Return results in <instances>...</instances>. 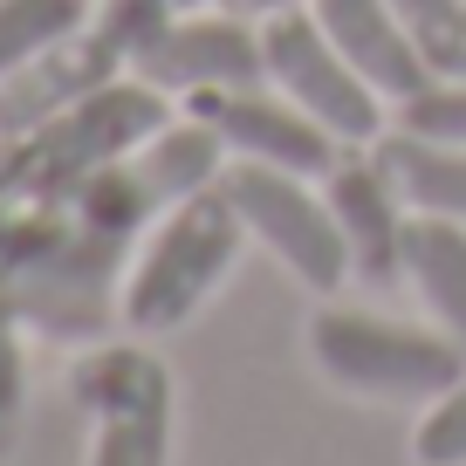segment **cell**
Wrapping results in <instances>:
<instances>
[{"instance_id":"cell-25","label":"cell","mask_w":466,"mask_h":466,"mask_svg":"<svg viewBox=\"0 0 466 466\" xmlns=\"http://www.w3.org/2000/svg\"><path fill=\"white\" fill-rule=\"evenodd\" d=\"M192 7H213V0H178V15H192Z\"/></svg>"},{"instance_id":"cell-23","label":"cell","mask_w":466,"mask_h":466,"mask_svg":"<svg viewBox=\"0 0 466 466\" xmlns=\"http://www.w3.org/2000/svg\"><path fill=\"white\" fill-rule=\"evenodd\" d=\"M227 15H248V21H268V15H289V7H309V0H213Z\"/></svg>"},{"instance_id":"cell-6","label":"cell","mask_w":466,"mask_h":466,"mask_svg":"<svg viewBox=\"0 0 466 466\" xmlns=\"http://www.w3.org/2000/svg\"><path fill=\"white\" fill-rule=\"evenodd\" d=\"M124 268H131V240L96 233L69 213V233L21 275L15 302L28 316V329L48 336H96L103 316H116V295H124Z\"/></svg>"},{"instance_id":"cell-1","label":"cell","mask_w":466,"mask_h":466,"mask_svg":"<svg viewBox=\"0 0 466 466\" xmlns=\"http://www.w3.org/2000/svg\"><path fill=\"white\" fill-rule=\"evenodd\" d=\"M248 248V227L233 213L227 192H192V199L165 206L145 227L131 268H124V295H116V322L131 336H172L213 302V289L233 275Z\"/></svg>"},{"instance_id":"cell-9","label":"cell","mask_w":466,"mask_h":466,"mask_svg":"<svg viewBox=\"0 0 466 466\" xmlns=\"http://www.w3.org/2000/svg\"><path fill=\"white\" fill-rule=\"evenodd\" d=\"M145 83H158L172 103L199 96V89H248L268 83V62H261V21L248 15H227V7H192L165 28V42L137 62Z\"/></svg>"},{"instance_id":"cell-7","label":"cell","mask_w":466,"mask_h":466,"mask_svg":"<svg viewBox=\"0 0 466 466\" xmlns=\"http://www.w3.org/2000/svg\"><path fill=\"white\" fill-rule=\"evenodd\" d=\"M178 110L206 116L219 137L233 145V158L254 165H281V172L322 178L336 158H343V137H329L302 103H289L275 83H248V89H199Z\"/></svg>"},{"instance_id":"cell-24","label":"cell","mask_w":466,"mask_h":466,"mask_svg":"<svg viewBox=\"0 0 466 466\" xmlns=\"http://www.w3.org/2000/svg\"><path fill=\"white\" fill-rule=\"evenodd\" d=\"M0 199H15V145L0 137Z\"/></svg>"},{"instance_id":"cell-21","label":"cell","mask_w":466,"mask_h":466,"mask_svg":"<svg viewBox=\"0 0 466 466\" xmlns=\"http://www.w3.org/2000/svg\"><path fill=\"white\" fill-rule=\"evenodd\" d=\"M89 21H96V28L110 35V48L137 69V62L165 42V28L178 21V0H103Z\"/></svg>"},{"instance_id":"cell-8","label":"cell","mask_w":466,"mask_h":466,"mask_svg":"<svg viewBox=\"0 0 466 466\" xmlns=\"http://www.w3.org/2000/svg\"><path fill=\"white\" fill-rule=\"evenodd\" d=\"M322 199H329L336 227H343L350 248V275L370 281V289H391L405 281V192L384 172L378 145H343V158L322 172Z\"/></svg>"},{"instance_id":"cell-13","label":"cell","mask_w":466,"mask_h":466,"mask_svg":"<svg viewBox=\"0 0 466 466\" xmlns=\"http://www.w3.org/2000/svg\"><path fill=\"white\" fill-rule=\"evenodd\" d=\"M131 165L145 172V186L158 192L165 206L192 199V192H213L219 178H227L233 165V145L206 124V116L192 110H172V124H158V131L145 137V145L131 151Z\"/></svg>"},{"instance_id":"cell-17","label":"cell","mask_w":466,"mask_h":466,"mask_svg":"<svg viewBox=\"0 0 466 466\" xmlns=\"http://www.w3.org/2000/svg\"><path fill=\"white\" fill-rule=\"evenodd\" d=\"M69 233L62 199H0V295H15L21 275Z\"/></svg>"},{"instance_id":"cell-16","label":"cell","mask_w":466,"mask_h":466,"mask_svg":"<svg viewBox=\"0 0 466 466\" xmlns=\"http://www.w3.org/2000/svg\"><path fill=\"white\" fill-rule=\"evenodd\" d=\"M89 15H96L89 0H0V76L89 28Z\"/></svg>"},{"instance_id":"cell-11","label":"cell","mask_w":466,"mask_h":466,"mask_svg":"<svg viewBox=\"0 0 466 466\" xmlns=\"http://www.w3.org/2000/svg\"><path fill=\"white\" fill-rule=\"evenodd\" d=\"M309 15L322 21V35L343 48L350 69L364 76L391 110L419 83H432V69L419 62V48H411V35H405V21H398L391 0H309Z\"/></svg>"},{"instance_id":"cell-10","label":"cell","mask_w":466,"mask_h":466,"mask_svg":"<svg viewBox=\"0 0 466 466\" xmlns=\"http://www.w3.org/2000/svg\"><path fill=\"white\" fill-rule=\"evenodd\" d=\"M124 69H131V62L110 48V35H103L96 21H89V28H76L69 42L42 48L35 62H21V69L0 76V137H28V131H42L48 116L76 110L89 89L116 83Z\"/></svg>"},{"instance_id":"cell-15","label":"cell","mask_w":466,"mask_h":466,"mask_svg":"<svg viewBox=\"0 0 466 466\" xmlns=\"http://www.w3.org/2000/svg\"><path fill=\"white\" fill-rule=\"evenodd\" d=\"M89 466H172V391L96 411Z\"/></svg>"},{"instance_id":"cell-2","label":"cell","mask_w":466,"mask_h":466,"mask_svg":"<svg viewBox=\"0 0 466 466\" xmlns=\"http://www.w3.org/2000/svg\"><path fill=\"white\" fill-rule=\"evenodd\" d=\"M309 357L329 384L384 405H432L466 370V343H452L439 322H398L370 309H316Z\"/></svg>"},{"instance_id":"cell-12","label":"cell","mask_w":466,"mask_h":466,"mask_svg":"<svg viewBox=\"0 0 466 466\" xmlns=\"http://www.w3.org/2000/svg\"><path fill=\"white\" fill-rule=\"evenodd\" d=\"M405 289L419 295L425 322L466 343V219L411 213L405 219Z\"/></svg>"},{"instance_id":"cell-20","label":"cell","mask_w":466,"mask_h":466,"mask_svg":"<svg viewBox=\"0 0 466 466\" xmlns=\"http://www.w3.org/2000/svg\"><path fill=\"white\" fill-rule=\"evenodd\" d=\"M398 131L439 137V145H466V76H432L391 110Z\"/></svg>"},{"instance_id":"cell-19","label":"cell","mask_w":466,"mask_h":466,"mask_svg":"<svg viewBox=\"0 0 466 466\" xmlns=\"http://www.w3.org/2000/svg\"><path fill=\"white\" fill-rule=\"evenodd\" d=\"M21 411H28V316L15 295H0V460L21 439Z\"/></svg>"},{"instance_id":"cell-26","label":"cell","mask_w":466,"mask_h":466,"mask_svg":"<svg viewBox=\"0 0 466 466\" xmlns=\"http://www.w3.org/2000/svg\"><path fill=\"white\" fill-rule=\"evenodd\" d=\"M452 466H466V460H452Z\"/></svg>"},{"instance_id":"cell-4","label":"cell","mask_w":466,"mask_h":466,"mask_svg":"<svg viewBox=\"0 0 466 466\" xmlns=\"http://www.w3.org/2000/svg\"><path fill=\"white\" fill-rule=\"evenodd\" d=\"M322 178L302 172H281V165H254V158H233L219 192L233 199L248 240H261L309 295H336L350 275V248H343V227H336L329 199H322Z\"/></svg>"},{"instance_id":"cell-14","label":"cell","mask_w":466,"mask_h":466,"mask_svg":"<svg viewBox=\"0 0 466 466\" xmlns=\"http://www.w3.org/2000/svg\"><path fill=\"white\" fill-rule=\"evenodd\" d=\"M384 172L398 178L411 213H439V219H466V145H439V137H411V131H384L378 137Z\"/></svg>"},{"instance_id":"cell-5","label":"cell","mask_w":466,"mask_h":466,"mask_svg":"<svg viewBox=\"0 0 466 466\" xmlns=\"http://www.w3.org/2000/svg\"><path fill=\"white\" fill-rule=\"evenodd\" d=\"M261 62H268V83L289 103H302L343 145H378L391 131V103L350 69V56L322 35V21L309 7H289V15L261 21Z\"/></svg>"},{"instance_id":"cell-22","label":"cell","mask_w":466,"mask_h":466,"mask_svg":"<svg viewBox=\"0 0 466 466\" xmlns=\"http://www.w3.org/2000/svg\"><path fill=\"white\" fill-rule=\"evenodd\" d=\"M411 460H419V466L466 460V370H460L452 391H439L432 405L419 411V425H411Z\"/></svg>"},{"instance_id":"cell-18","label":"cell","mask_w":466,"mask_h":466,"mask_svg":"<svg viewBox=\"0 0 466 466\" xmlns=\"http://www.w3.org/2000/svg\"><path fill=\"white\" fill-rule=\"evenodd\" d=\"M432 76H466V0H391Z\"/></svg>"},{"instance_id":"cell-3","label":"cell","mask_w":466,"mask_h":466,"mask_svg":"<svg viewBox=\"0 0 466 466\" xmlns=\"http://www.w3.org/2000/svg\"><path fill=\"white\" fill-rule=\"evenodd\" d=\"M178 103L158 83H145L137 69H124L116 83L89 89L76 110L48 116L42 131L7 137L15 145V199H69L89 172L124 165L158 124H172Z\"/></svg>"}]
</instances>
